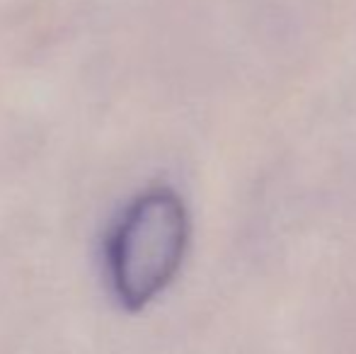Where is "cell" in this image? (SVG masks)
<instances>
[{
    "mask_svg": "<svg viewBox=\"0 0 356 354\" xmlns=\"http://www.w3.org/2000/svg\"><path fill=\"white\" fill-rule=\"evenodd\" d=\"M189 231V211L172 187H150L127 204L104 241V274L119 306L141 311L175 282Z\"/></svg>",
    "mask_w": 356,
    "mask_h": 354,
    "instance_id": "obj_1",
    "label": "cell"
}]
</instances>
